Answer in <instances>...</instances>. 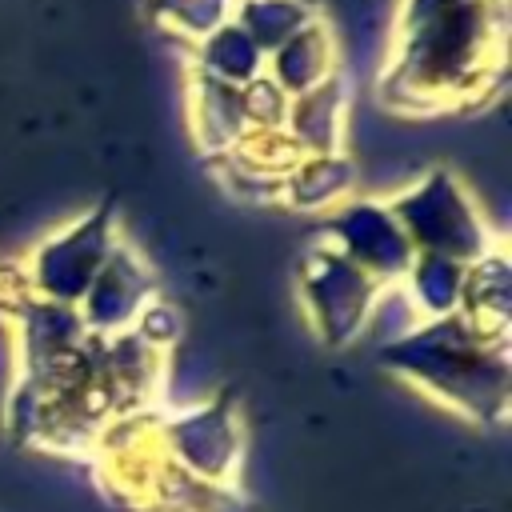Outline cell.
I'll return each mask as SVG.
<instances>
[{
    "mask_svg": "<svg viewBox=\"0 0 512 512\" xmlns=\"http://www.w3.org/2000/svg\"><path fill=\"white\" fill-rule=\"evenodd\" d=\"M508 0H452L400 8L396 44L380 80L388 104L408 112L480 96L504 64Z\"/></svg>",
    "mask_w": 512,
    "mask_h": 512,
    "instance_id": "1",
    "label": "cell"
},
{
    "mask_svg": "<svg viewBox=\"0 0 512 512\" xmlns=\"http://www.w3.org/2000/svg\"><path fill=\"white\" fill-rule=\"evenodd\" d=\"M388 360L428 388L444 392L456 404L488 408L504 396V348L500 340L476 332L460 312L444 320H428L424 328L404 332Z\"/></svg>",
    "mask_w": 512,
    "mask_h": 512,
    "instance_id": "2",
    "label": "cell"
},
{
    "mask_svg": "<svg viewBox=\"0 0 512 512\" xmlns=\"http://www.w3.org/2000/svg\"><path fill=\"white\" fill-rule=\"evenodd\" d=\"M388 208L400 220L416 256H448V260L472 264L492 248H500L472 192L448 168H428L420 180L396 192Z\"/></svg>",
    "mask_w": 512,
    "mask_h": 512,
    "instance_id": "3",
    "label": "cell"
},
{
    "mask_svg": "<svg viewBox=\"0 0 512 512\" xmlns=\"http://www.w3.org/2000/svg\"><path fill=\"white\" fill-rule=\"evenodd\" d=\"M116 240H120L116 236V216H112V204L104 200L92 212H84L76 224H68L64 232L48 236L36 248L32 264H28V288L40 300L76 308Z\"/></svg>",
    "mask_w": 512,
    "mask_h": 512,
    "instance_id": "4",
    "label": "cell"
},
{
    "mask_svg": "<svg viewBox=\"0 0 512 512\" xmlns=\"http://www.w3.org/2000/svg\"><path fill=\"white\" fill-rule=\"evenodd\" d=\"M328 248L368 272L376 284H396L412 264V244L392 216L388 200L348 196L328 216Z\"/></svg>",
    "mask_w": 512,
    "mask_h": 512,
    "instance_id": "5",
    "label": "cell"
},
{
    "mask_svg": "<svg viewBox=\"0 0 512 512\" xmlns=\"http://www.w3.org/2000/svg\"><path fill=\"white\" fill-rule=\"evenodd\" d=\"M376 296H380V284L356 264H348L344 256H336L332 248L316 252L304 272V304L320 336H328L332 344H344L368 320Z\"/></svg>",
    "mask_w": 512,
    "mask_h": 512,
    "instance_id": "6",
    "label": "cell"
},
{
    "mask_svg": "<svg viewBox=\"0 0 512 512\" xmlns=\"http://www.w3.org/2000/svg\"><path fill=\"white\" fill-rule=\"evenodd\" d=\"M152 300V272L148 264L124 244L116 240L112 252L104 256L100 272L92 276L88 292L80 296V320L88 328H100V332H116V328H128Z\"/></svg>",
    "mask_w": 512,
    "mask_h": 512,
    "instance_id": "7",
    "label": "cell"
},
{
    "mask_svg": "<svg viewBox=\"0 0 512 512\" xmlns=\"http://www.w3.org/2000/svg\"><path fill=\"white\" fill-rule=\"evenodd\" d=\"M344 120H348V84L336 72L320 88L288 100V116L280 132L296 156H328V152H344Z\"/></svg>",
    "mask_w": 512,
    "mask_h": 512,
    "instance_id": "8",
    "label": "cell"
},
{
    "mask_svg": "<svg viewBox=\"0 0 512 512\" xmlns=\"http://www.w3.org/2000/svg\"><path fill=\"white\" fill-rule=\"evenodd\" d=\"M340 68H336V44H332V32L324 20L308 24L304 32H296L292 40H284L280 48H272L264 56V76L292 100V96H304L312 88H320L324 80H332Z\"/></svg>",
    "mask_w": 512,
    "mask_h": 512,
    "instance_id": "9",
    "label": "cell"
},
{
    "mask_svg": "<svg viewBox=\"0 0 512 512\" xmlns=\"http://www.w3.org/2000/svg\"><path fill=\"white\" fill-rule=\"evenodd\" d=\"M192 136L208 156H228L248 136V116L240 88H228L208 76H192Z\"/></svg>",
    "mask_w": 512,
    "mask_h": 512,
    "instance_id": "10",
    "label": "cell"
},
{
    "mask_svg": "<svg viewBox=\"0 0 512 512\" xmlns=\"http://www.w3.org/2000/svg\"><path fill=\"white\" fill-rule=\"evenodd\" d=\"M356 184V168L344 152H328V156H300L284 180L280 192L296 204V208H336L352 196Z\"/></svg>",
    "mask_w": 512,
    "mask_h": 512,
    "instance_id": "11",
    "label": "cell"
},
{
    "mask_svg": "<svg viewBox=\"0 0 512 512\" xmlns=\"http://www.w3.org/2000/svg\"><path fill=\"white\" fill-rule=\"evenodd\" d=\"M192 48H196V72L208 80H220L228 88H244L256 76H264V52L232 20H224L208 36H200Z\"/></svg>",
    "mask_w": 512,
    "mask_h": 512,
    "instance_id": "12",
    "label": "cell"
},
{
    "mask_svg": "<svg viewBox=\"0 0 512 512\" xmlns=\"http://www.w3.org/2000/svg\"><path fill=\"white\" fill-rule=\"evenodd\" d=\"M320 20L316 0H236L232 4V24L268 56L296 32Z\"/></svg>",
    "mask_w": 512,
    "mask_h": 512,
    "instance_id": "13",
    "label": "cell"
},
{
    "mask_svg": "<svg viewBox=\"0 0 512 512\" xmlns=\"http://www.w3.org/2000/svg\"><path fill=\"white\" fill-rule=\"evenodd\" d=\"M464 268H468V264L448 260V256H412L408 272L400 276V280H404V292H408L412 312H416V316H424V320L456 316V312H460Z\"/></svg>",
    "mask_w": 512,
    "mask_h": 512,
    "instance_id": "14",
    "label": "cell"
},
{
    "mask_svg": "<svg viewBox=\"0 0 512 512\" xmlns=\"http://www.w3.org/2000/svg\"><path fill=\"white\" fill-rule=\"evenodd\" d=\"M232 4L236 0H148V12L164 32H176L196 44L200 36L232 20Z\"/></svg>",
    "mask_w": 512,
    "mask_h": 512,
    "instance_id": "15",
    "label": "cell"
},
{
    "mask_svg": "<svg viewBox=\"0 0 512 512\" xmlns=\"http://www.w3.org/2000/svg\"><path fill=\"white\" fill-rule=\"evenodd\" d=\"M240 100H244L248 132H280V128H284L288 96H284L268 76H256L252 84H244V88H240Z\"/></svg>",
    "mask_w": 512,
    "mask_h": 512,
    "instance_id": "16",
    "label": "cell"
}]
</instances>
